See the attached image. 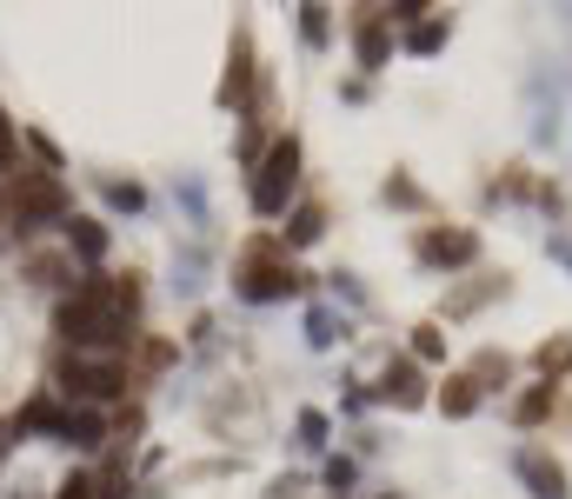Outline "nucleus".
<instances>
[{"label": "nucleus", "mask_w": 572, "mask_h": 499, "mask_svg": "<svg viewBox=\"0 0 572 499\" xmlns=\"http://www.w3.org/2000/svg\"><path fill=\"white\" fill-rule=\"evenodd\" d=\"M54 333L67 353H94V360H120L140 340L133 320L114 306V274H80L73 293L54 306Z\"/></svg>", "instance_id": "obj_1"}, {"label": "nucleus", "mask_w": 572, "mask_h": 499, "mask_svg": "<svg viewBox=\"0 0 572 499\" xmlns=\"http://www.w3.org/2000/svg\"><path fill=\"white\" fill-rule=\"evenodd\" d=\"M300 287H306V274L293 267V254H287V240H280V233L247 240V254L233 260V293H240V300H254V306L293 300Z\"/></svg>", "instance_id": "obj_2"}, {"label": "nucleus", "mask_w": 572, "mask_h": 499, "mask_svg": "<svg viewBox=\"0 0 572 499\" xmlns=\"http://www.w3.org/2000/svg\"><path fill=\"white\" fill-rule=\"evenodd\" d=\"M133 386V373L120 360H94V353H60L54 360V393L73 406H107Z\"/></svg>", "instance_id": "obj_3"}, {"label": "nucleus", "mask_w": 572, "mask_h": 499, "mask_svg": "<svg viewBox=\"0 0 572 499\" xmlns=\"http://www.w3.org/2000/svg\"><path fill=\"white\" fill-rule=\"evenodd\" d=\"M8 213H14V233L21 240H34L47 227H67V187H60V174H27V166H21V181L8 187Z\"/></svg>", "instance_id": "obj_4"}, {"label": "nucleus", "mask_w": 572, "mask_h": 499, "mask_svg": "<svg viewBox=\"0 0 572 499\" xmlns=\"http://www.w3.org/2000/svg\"><path fill=\"white\" fill-rule=\"evenodd\" d=\"M293 194H300V140L280 134L254 166V213L280 220V213H293Z\"/></svg>", "instance_id": "obj_5"}, {"label": "nucleus", "mask_w": 572, "mask_h": 499, "mask_svg": "<svg viewBox=\"0 0 572 499\" xmlns=\"http://www.w3.org/2000/svg\"><path fill=\"white\" fill-rule=\"evenodd\" d=\"M413 254H420V267L453 274V267H472V260H479V233H472V227H427V233L413 240Z\"/></svg>", "instance_id": "obj_6"}, {"label": "nucleus", "mask_w": 572, "mask_h": 499, "mask_svg": "<svg viewBox=\"0 0 572 499\" xmlns=\"http://www.w3.org/2000/svg\"><path fill=\"white\" fill-rule=\"evenodd\" d=\"M373 399H386V406H399V413L427 406V373H420V360H413V353H406V360H386L380 380H373Z\"/></svg>", "instance_id": "obj_7"}, {"label": "nucleus", "mask_w": 572, "mask_h": 499, "mask_svg": "<svg viewBox=\"0 0 572 499\" xmlns=\"http://www.w3.org/2000/svg\"><path fill=\"white\" fill-rule=\"evenodd\" d=\"M513 473H520V486H526L533 499H565V492H572L565 466H559L546 446H520V453H513Z\"/></svg>", "instance_id": "obj_8"}, {"label": "nucleus", "mask_w": 572, "mask_h": 499, "mask_svg": "<svg viewBox=\"0 0 572 499\" xmlns=\"http://www.w3.org/2000/svg\"><path fill=\"white\" fill-rule=\"evenodd\" d=\"M254 101V34L233 27V47H226V80H220V107H247Z\"/></svg>", "instance_id": "obj_9"}, {"label": "nucleus", "mask_w": 572, "mask_h": 499, "mask_svg": "<svg viewBox=\"0 0 572 499\" xmlns=\"http://www.w3.org/2000/svg\"><path fill=\"white\" fill-rule=\"evenodd\" d=\"M60 427H67V406H60L54 393L27 399V406L14 413V433H21V440H27V433H40V440H60Z\"/></svg>", "instance_id": "obj_10"}, {"label": "nucleus", "mask_w": 572, "mask_h": 499, "mask_svg": "<svg viewBox=\"0 0 572 499\" xmlns=\"http://www.w3.org/2000/svg\"><path fill=\"white\" fill-rule=\"evenodd\" d=\"M353 54H360V67H366V73H380V67H386V54H393V40H386V14H373V8H366V14L353 21Z\"/></svg>", "instance_id": "obj_11"}, {"label": "nucleus", "mask_w": 572, "mask_h": 499, "mask_svg": "<svg viewBox=\"0 0 572 499\" xmlns=\"http://www.w3.org/2000/svg\"><path fill=\"white\" fill-rule=\"evenodd\" d=\"M60 446H80V453H94V446H107V420H101V406H67V427H60Z\"/></svg>", "instance_id": "obj_12"}, {"label": "nucleus", "mask_w": 572, "mask_h": 499, "mask_svg": "<svg viewBox=\"0 0 572 499\" xmlns=\"http://www.w3.org/2000/svg\"><path fill=\"white\" fill-rule=\"evenodd\" d=\"M60 233H67V254H80V260L101 274V260H107V227H101V220H67Z\"/></svg>", "instance_id": "obj_13"}, {"label": "nucleus", "mask_w": 572, "mask_h": 499, "mask_svg": "<svg viewBox=\"0 0 572 499\" xmlns=\"http://www.w3.org/2000/svg\"><path fill=\"white\" fill-rule=\"evenodd\" d=\"M552 406H559V386H552V380L526 386V393L513 399V427H526V433H533V427H546V420H552Z\"/></svg>", "instance_id": "obj_14"}, {"label": "nucleus", "mask_w": 572, "mask_h": 499, "mask_svg": "<svg viewBox=\"0 0 572 499\" xmlns=\"http://www.w3.org/2000/svg\"><path fill=\"white\" fill-rule=\"evenodd\" d=\"M319 233H326V207H313V200H300V207L287 213V233H280V240H287V254H293V246H313Z\"/></svg>", "instance_id": "obj_15"}, {"label": "nucleus", "mask_w": 572, "mask_h": 499, "mask_svg": "<svg viewBox=\"0 0 572 499\" xmlns=\"http://www.w3.org/2000/svg\"><path fill=\"white\" fill-rule=\"evenodd\" d=\"M21 274L40 280V287H73V280H80V274H73V254H27Z\"/></svg>", "instance_id": "obj_16"}, {"label": "nucleus", "mask_w": 572, "mask_h": 499, "mask_svg": "<svg viewBox=\"0 0 572 499\" xmlns=\"http://www.w3.org/2000/svg\"><path fill=\"white\" fill-rule=\"evenodd\" d=\"M440 413H446V420H472V413H479V386H472V373H453V380L440 386Z\"/></svg>", "instance_id": "obj_17"}, {"label": "nucleus", "mask_w": 572, "mask_h": 499, "mask_svg": "<svg viewBox=\"0 0 572 499\" xmlns=\"http://www.w3.org/2000/svg\"><path fill=\"white\" fill-rule=\"evenodd\" d=\"M533 367H539V380H565L572 373V333H552V340H539V353H533Z\"/></svg>", "instance_id": "obj_18"}, {"label": "nucleus", "mask_w": 572, "mask_h": 499, "mask_svg": "<svg viewBox=\"0 0 572 499\" xmlns=\"http://www.w3.org/2000/svg\"><path fill=\"white\" fill-rule=\"evenodd\" d=\"M340 340H347V320H340L334 306H313V313H306V347L326 353V347H340Z\"/></svg>", "instance_id": "obj_19"}, {"label": "nucleus", "mask_w": 572, "mask_h": 499, "mask_svg": "<svg viewBox=\"0 0 572 499\" xmlns=\"http://www.w3.org/2000/svg\"><path fill=\"white\" fill-rule=\"evenodd\" d=\"M466 373H472V386L486 393V386H506V380H513V360H506L500 347H486V353H472V367H466Z\"/></svg>", "instance_id": "obj_20"}, {"label": "nucleus", "mask_w": 572, "mask_h": 499, "mask_svg": "<svg viewBox=\"0 0 572 499\" xmlns=\"http://www.w3.org/2000/svg\"><path fill=\"white\" fill-rule=\"evenodd\" d=\"M127 486H133V473H127V453H114V460L94 473V499H127Z\"/></svg>", "instance_id": "obj_21"}, {"label": "nucleus", "mask_w": 572, "mask_h": 499, "mask_svg": "<svg viewBox=\"0 0 572 499\" xmlns=\"http://www.w3.org/2000/svg\"><path fill=\"white\" fill-rule=\"evenodd\" d=\"M413 360H420V367H440V360H446V333H440V320L413 326Z\"/></svg>", "instance_id": "obj_22"}, {"label": "nucleus", "mask_w": 572, "mask_h": 499, "mask_svg": "<svg viewBox=\"0 0 572 499\" xmlns=\"http://www.w3.org/2000/svg\"><path fill=\"white\" fill-rule=\"evenodd\" d=\"M446 34H453V21H420L413 34H406V47H413V54L427 60V54H440V47H446Z\"/></svg>", "instance_id": "obj_23"}, {"label": "nucleus", "mask_w": 572, "mask_h": 499, "mask_svg": "<svg viewBox=\"0 0 572 499\" xmlns=\"http://www.w3.org/2000/svg\"><path fill=\"white\" fill-rule=\"evenodd\" d=\"M101 194H107L114 213H140V207H147V187H133V181H107Z\"/></svg>", "instance_id": "obj_24"}, {"label": "nucleus", "mask_w": 572, "mask_h": 499, "mask_svg": "<svg viewBox=\"0 0 572 499\" xmlns=\"http://www.w3.org/2000/svg\"><path fill=\"white\" fill-rule=\"evenodd\" d=\"M493 293H506V274H500V280H479V287H466V293H453L446 313H472L479 300H493Z\"/></svg>", "instance_id": "obj_25"}, {"label": "nucleus", "mask_w": 572, "mask_h": 499, "mask_svg": "<svg viewBox=\"0 0 572 499\" xmlns=\"http://www.w3.org/2000/svg\"><path fill=\"white\" fill-rule=\"evenodd\" d=\"M300 34H306V47H326V40H334V21H326V8H300Z\"/></svg>", "instance_id": "obj_26"}, {"label": "nucleus", "mask_w": 572, "mask_h": 499, "mask_svg": "<svg viewBox=\"0 0 572 499\" xmlns=\"http://www.w3.org/2000/svg\"><path fill=\"white\" fill-rule=\"evenodd\" d=\"M14 160H21V134H14V120L0 114V181L14 174Z\"/></svg>", "instance_id": "obj_27"}, {"label": "nucleus", "mask_w": 572, "mask_h": 499, "mask_svg": "<svg viewBox=\"0 0 572 499\" xmlns=\"http://www.w3.org/2000/svg\"><path fill=\"white\" fill-rule=\"evenodd\" d=\"M386 207H427V194L406 181V174H393V181H386Z\"/></svg>", "instance_id": "obj_28"}, {"label": "nucleus", "mask_w": 572, "mask_h": 499, "mask_svg": "<svg viewBox=\"0 0 572 499\" xmlns=\"http://www.w3.org/2000/svg\"><path fill=\"white\" fill-rule=\"evenodd\" d=\"M174 293H200V254H180L174 260Z\"/></svg>", "instance_id": "obj_29"}, {"label": "nucleus", "mask_w": 572, "mask_h": 499, "mask_svg": "<svg viewBox=\"0 0 572 499\" xmlns=\"http://www.w3.org/2000/svg\"><path fill=\"white\" fill-rule=\"evenodd\" d=\"M140 427H147V413H140V406H127L120 420H114V440H120V453H127V446L140 440Z\"/></svg>", "instance_id": "obj_30"}, {"label": "nucleus", "mask_w": 572, "mask_h": 499, "mask_svg": "<svg viewBox=\"0 0 572 499\" xmlns=\"http://www.w3.org/2000/svg\"><path fill=\"white\" fill-rule=\"evenodd\" d=\"M300 446H326V413H319V406L300 413Z\"/></svg>", "instance_id": "obj_31"}, {"label": "nucleus", "mask_w": 572, "mask_h": 499, "mask_svg": "<svg viewBox=\"0 0 572 499\" xmlns=\"http://www.w3.org/2000/svg\"><path fill=\"white\" fill-rule=\"evenodd\" d=\"M326 492H353V460H326Z\"/></svg>", "instance_id": "obj_32"}, {"label": "nucleus", "mask_w": 572, "mask_h": 499, "mask_svg": "<svg viewBox=\"0 0 572 499\" xmlns=\"http://www.w3.org/2000/svg\"><path fill=\"white\" fill-rule=\"evenodd\" d=\"M60 499H94V473H67L60 479Z\"/></svg>", "instance_id": "obj_33"}, {"label": "nucleus", "mask_w": 572, "mask_h": 499, "mask_svg": "<svg viewBox=\"0 0 572 499\" xmlns=\"http://www.w3.org/2000/svg\"><path fill=\"white\" fill-rule=\"evenodd\" d=\"M27 147H34V153H40V160H47V174H60V147H54V140H47V134H27Z\"/></svg>", "instance_id": "obj_34"}, {"label": "nucleus", "mask_w": 572, "mask_h": 499, "mask_svg": "<svg viewBox=\"0 0 572 499\" xmlns=\"http://www.w3.org/2000/svg\"><path fill=\"white\" fill-rule=\"evenodd\" d=\"M180 200H187L194 220H207V194H200V181H180Z\"/></svg>", "instance_id": "obj_35"}, {"label": "nucleus", "mask_w": 572, "mask_h": 499, "mask_svg": "<svg viewBox=\"0 0 572 499\" xmlns=\"http://www.w3.org/2000/svg\"><path fill=\"white\" fill-rule=\"evenodd\" d=\"M334 287H340V293H347L353 306H366V293H360V280H353V274H334Z\"/></svg>", "instance_id": "obj_36"}, {"label": "nucleus", "mask_w": 572, "mask_h": 499, "mask_svg": "<svg viewBox=\"0 0 572 499\" xmlns=\"http://www.w3.org/2000/svg\"><path fill=\"white\" fill-rule=\"evenodd\" d=\"M552 254H559V260L572 267V240H565V233H552Z\"/></svg>", "instance_id": "obj_37"}, {"label": "nucleus", "mask_w": 572, "mask_h": 499, "mask_svg": "<svg viewBox=\"0 0 572 499\" xmlns=\"http://www.w3.org/2000/svg\"><path fill=\"white\" fill-rule=\"evenodd\" d=\"M8 446H14V420H8V427H0V460H8Z\"/></svg>", "instance_id": "obj_38"}, {"label": "nucleus", "mask_w": 572, "mask_h": 499, "mask_svg": "<svg viewBox=\"0 0 572 499\" xmlns=\"http://www.w3.org/2000/svg\"><path fill=\"white\" fill-rule=\"evenodd\" d=\"M8 220H14V213H8V194H0V227H8Z\"/></svg>", "instance_id": "obj_39"}]
</instances>
